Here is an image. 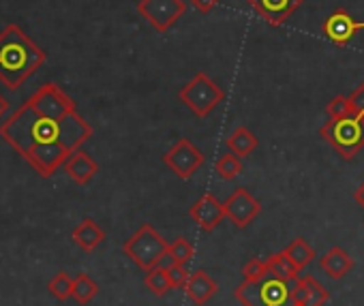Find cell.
<instances>
[{
    "label": "cell",
    "instance_id": "27",
    "mask_svg": "<svg viewBox=\"0 0 364 306\" xmlns=\"http://www.w3.org/2000/svg\"><path fill=\"white\" fill-rule=\"evenodd\" d=\"M326 114H328V118H345V116H351L349 97L336 94L334 99H330L328 105H326Z\"/></svg>",
    "mask_w": 364,
    "mask_h": 306
},
{
    "label": "cell",
    "instance_id": "14",
    "mask_svg": "<svg viewBox=\"0 0 364 306\" xmlns=\"http://www.w3.org/2000/svg\"><path fill=\"white\" fill-rule=\"evenodd\" d=\"M63 170H65V174H67L73 182H77V185H88V182L97 176L99 165H97V161L88 155V152L75 150L73 155L65 161Z\"/></svg>",
    "mask_w": 364,
    "mask_h": 306
},
{
    "label": "cell",
    "instance_id": "15",
    "mask_svg": "<svg viewBox=\"0 0 364 306\" xmlns=\"http://www.w3.org/2000/svg\"><path fill=\"white\" fill-rule=\"evenodd\" d=\"M219 291V285L217 280L206 272V270H198L189 276L187 285H185V293L187 297L198 304V306H204L206 302H210Z\"/></svg>",
    "mask_w": 364,
    "mask_h": 306
},
{
    "label": "cell",
    "instance_id": "13",
    "mask_svg": "<svg viewBox=\"0 0 364 306\" xmlns=\"http://www.w3.org/2000/svg\"><path fill=\"white\" fill-rule=\"evenodd\" d=\"M304 0H249V5L255 9V13L266 20L270 26L285 24L300 7Z\"/></svg>",
    "mask_w": 364,
    "mask_h": 306
},
{
    "label": "cell",
    "instance_id": "25",
    "mask_svg": "<svg viewBox=\"0 0 364 306\" xmlns=\"http://www.w3.org/2000/svg\"><path fill=\"white\" fill-rule=\"evenodd\" d=\"M48 289H50V293H52L56 300L65 302V300L73 297V278H71L67 272H58V274L48 283Z\"/></svg>",
    "mask_w": 364,
    "mask_h": 306
},
{
    "label": "cell",
    "instance_id": "6",
    "mask_svg": "<svg viewBox=\"0 0 364 306\" xmlns=\"http://www.w3.org/2000/svg\"><path fill=\"white\" fill-rule=\"evenodd\" d=\"M178 97L198 118L210 116L225 101L223 88L213 77H208L204 71L196 73L191 82H187L185 86H182Z\"/></svg>",
    "mask_w": 364,
    "mask_h": 306
},
{
    "label": "cell",
    "instance_id": "19",
    "mask_svg": "<svg viewBox=\"0 0 364 306\" xmlns=\"http://www.w3.org/2000/svg\"><path fill=\"white\" fill-rule=\"evenodd\" d=\"M266 266H268V274L270 276H277V278H283L287 283H296L298 276H300V270L296 268V263L285 255V251H279L274 255H270L266 259Z\"/></svg>",
    "mask_w": 364,
    "mask_h": 306
},
{
    "label": "cell",
    "instance_id": "20",
    "mask_svg": "<svg viewBox=\"0 0 364 306\" xmlns=\"http://www.w3.org/2000/svg\"><path fill=\"white\" fill-rule=\"evenodd\" d=\"M228 148L234 152V155H238L240 159H245V157H249L251 152L257 148V137L247 126H236L232 131V135L228 137Z\"/></svg>",
    "mask_w": 364,
    "mask_h": 306
},
{
    "label": "cell",
    "instance_id": "26",
    "mask_svg": "<svg viewBox=\"0 0 364 306\" xmlns=\"http://www.w3.org/2000/svg\"><path fill=\"white\" fill-rule=\"evenodd\" d=\"M169 253H171V257L178 261V263H189L191 259H193V255H196V248H193V244L187 240V238H176L173 242H169Z\"/></svg>",
    "mask_w": 364,
    "mask_h": 306
},
{
    "label": "cell",
    "instance_id": "29",
    "mask_svg": "<svg viewBox=\"0 0 364 306\" xmlns=\"http://www.w3.org/2000/svg\"><path fill=\"white\" fill-rule=\"evenodd\" d=\"M167 274H169V280H171V287H185L187 285V280H189V270H187V266L185 263H173L169 270H167Z\"/></svg>",
    "mask_w": 364,
    "mask_h": 306
},
{
    "label": "cell",
    "instance_id": "33",
    "mask_svg": "<svg viewBox=\"0 0 364 306\" xmlns=\"http://www.w3.org/2000/svg\"><path fill=\"white\" fill-rule=\"evenodd\" d=\"M9 111V101H7V97L0 92V120L5 118V114Z\"/></svg>",
    "mask_w": 364,
    "mask_h": 306
},
{
    "label": "cell",
    "instance_id": "34",
    "mask_svg": "<svg viewBox=\"0 0 364 306\" xmlns=\"http://www.w3.org/2000/svg\"><path fill=\"white\" fill-rule=\"evenodd\" d=\"M291 306H302V304H300V302H294V304H291Z\"/></svg>",
    "mask_w": 364,
    "mask_h": 306
},
{
    "label": "cell",
    "instance_id": "3",
    "mask_svg": "<svg viewBox=\"0 0 364 306\" xmlns=\"http://www.w3.org/2000/svg\"><path fill=\"white\" fill-rule=\"evenodd\" d=\"M234 297L242 306H291L294 283L268 274L262 280H245L242 285H238Z\"/></svg>",
    "mask_w": 364,
    "mask_h": 306
},
{
    "label": "cell",
    "instance_id": "18",
    "mask_svg": "<svg viewBox=\"0 0 364 306\" xmlns=\"http://www.w3.org/2000/svg\"><path fill=\"white\" fill-rule=\"evenodd\" d=\"M103 240H105V231H103V229L99 227V223L92 221V219H84V221L73 229V242H75L82 251H86V253L95 251Z\"/></svg>",
    "mask_w": 364,
    "mask_h": 306
},
{
    "label": "cell",
    "instance_id": "16",
    "mask_svg": "<svg viewBox=\"0 0 364 306\" xmlns=\"http://www.w3.org/2000/svg\"><path fill=\"white\" fill-rule=\"evenodd\" d=\"M328 291L326 287L311 274L298 276L294 283V302H300L302 306H323L328 302Z\"/></svg>",
    "mask_w": 364,
    "mask_h": 306
},
{
    "label": "cell",
    "instance_id": "1",
    "mask_svg": "<svg viewBox=\"0 0 364 306\" xmlns=\"http://www.w3.org/2000/svg\"><path fill=\"white\" fill-rule=\"evenodd\" d=\"M3 137L41 178H52L65 161L92 137V126L75 111L65 118L41 116L28 101L3 124Z\"/></svg>",
    "mask_w": 364,
    "mask_h": 306
},
{
    "label": "cell",
    "instance_id": "22",
    "mask_svg": "<svg viewBox=\"0 0 364 306\" xmlns=\"http://www.w3.org/2000/svg\"><path fill=\"white\" fill-rule=\"evenodd\" d=\"M215 172H217V176H219L221 180H225V182L236 180V178L242 174V159H240L238 155H234V152H232V155H223V157L217 159Z\"/></svg>",
    "mask_w": 364,
    "mask_h": 306
},
{
    "label": "cell",
    "instance_id": "10",
    "mask_svg": "<svg viewBox=\"0 0 364 306\" xmlns=\"http://www.w3.org/2000/svg\"><path fill=\"white\" fill-rule=\"evenodd\" d=\"M259 212H262L259 200H255L247 189H236V191L225 200V214H228V219H230L236 227H240V229L249 227V225L259 217Z\"/></svg>",
    "mask_w": 364,
    "mask_h": 306
},
{
    "label": "cell",
    "instance_id": "12",
    "mask_svg": "<svg viewBox=\"0 0 364 306\" xmlns=\"http://www.w3.org/2000/svg\"><path fill=\"white\" fill-rule=\"evenodd\" d=\"M189 217L198 223V227L202 229V231H215L219 225H221V221L228 217L225 214V204H221L219 200H217V195L215 193H204L193 206H191V210H189Z\"/></svg>",
    "mask_w": 364,
    "mask_h": 306
},
{
    "label": "cell",
    "instance_id": "5",
    "mask_svg": "<svg viewBox=\"0 0 364 306\" xmlns=\"http://www.w3.org/2000/svg\"><path fill=\"white\" fill-rule=\"evenodd\" d=\"M169 242L148 223H144L124 244H122V253L135 263L139 266L144 272L156 268L159 259L167 253Z\"/></svg>",
    "mask_w": 364,
    "mask_h": 306
},
{
    "label": "cell",
    "instance_id": "4",
    "mask_svg": "<svg viewBox=\"0 0 364 306\" xmlns=\"http://www.w3.org/2000/svg\"><path fill=\"white\" fill-rule=\"evenodd\" d=\"M319 135L345 161H351L364 148V118L353 114L345 118H330L319 129Z\"/></svg>",
    "mask_w": 364,
    "mask_h": 306
},
{
    "label": "cell",
    "instance_id": "2",
    "mask_svg": "<svg viewBox=\"0 0 364 306\" xmlns=\"http://www.w3.org/2000/svg\"><path fill=\"white\" fill-rule=\"evenodd\" d=\"M46 62V52L16 24L0 33V82L18 90Z\"/></svg>",
    "mask_w": 364,
    "mask_h": 306
},
{
    "label": "cell",
    "instance_id": "11",
    "mask_svg": "<svg viewBox=\"0 0 364 306\" xmlns=\"http://www.w3.org/2000/svg\"><path fill=\"white\" fill-rule=\"evenodd\" d=\"M360 31H364V22L353 20L345 9H334L323 22V35L336 48H345Z\"/></svg>",
    "mask_w": 364,
    "mask_h": 306
},
{
    "label": "cell",
    "instance_id": "30",
    "mask_svg": "<svg viewBox=\"0 0 364 306\" xmlns=\"http://www.w3.org/2000/svg\"><path fill=\"white\" fill-rule=\"evenodd\" d=\"M349 105H351V114L353 116H362L364 118V82L349 94Z\"/></svg>",
    "mask_w": 364,
    "mask_h": 306
},
{
    "label": "cell",
    "instance_id": "21",
    "mask_svg": "<svg viewBox=\"0 0 364 306\" xmlns=\"http://www.w3.org/2000/svg\"><path fill=\"white\" fill-rule=\"evenodd\" d=\"M283 251L296 263L298 270H304L315 259V251H313V246H309V242L304 238H294Z\"/></svg>",
    "mask_w": 364,
    "mask_h": 306
},
{
    "label": "cell",
    "instance_id": "31",
    "mask_svg": "<svg viewBox=\"0 0 364 306\" xmlns=\"http://www.w3.org/2000/svg\"><path fill=\"white\" fill-rule=\"evenodd\" d=\"M191 5L200 11V13H210V11H215L217 9V5H219V0H191Z\"/></svg>",
    "mask_w": 364,
    "mask_h": 306
},
{
    "label": "cell",
    "instance_id": "28",
    "mask_svg": "<svg viewBox=\"0 0 364 306\" xmlns=\"http://www.w3.org/2000/svg\"><path fill=\"white\" fill-rule=\"evenodd\" d=\"M242 276H245V280H262V278H266L268 276L266 261H262V259H249L245 263V268H242Z\"/></svg>",
    "mask_w": 364,
    "mask_h": 306
},
{
    "label": "cell",
    "instance_id": "8",
    "mask_svg": "<svg viewBox=\"0 0 364 306\" xmlns=\"http://www.w3.org/2000/svg\"><path fill=\"white\" fill-rule=\"evenodd\" d=\"M187 11L185 0H139L137 13L156 31L167 33Z\"/></svg>",
    "mask_w": 364,
    "mask_h": 306
},
{
    "label": "cell",
    "instance_id": "7",
    "mask_svg": "<svg viewBox=\"0 0 364 306\" xmlns=\"http://www.w3.org/2000/svg\"><path fill=\"white\" fill-rule=\"evenodd\" d=\"M163 163L180 180H191V176L204 165V152L191 139L180 137L163 155Z\"/></svg>",
    "mask_w": 364,
    "mask_h": 306
},
{
    "label": "cell",
    "instance_id": "9",
    "mask_svg": "<svg viewBox=\"0 0 364 306\" xmlns=\"http://www.w3.org/2000/svg\"><path fill=\"white\" fill-rule=\"evenodd\" d=\"M28 103L48 118H65L67 114L75 111V101L56 84H46L39 90H35L28 99Z\"/></svg>",
    "mask_w": 364,
    "mask_h": 306
},
{
    "label": "cell",
    "instance_id": "32",
    "mask_svg": "<svg viewBox=\"0 0 364 306\" xmlns=\"http://www.w3.org/2000/svg\"><path fill=\"white\" fill-rule=\"evenodd\" d=\"M353 200H355V204L364 210V182L355 189V193H353Z\"/></svg>",
    "mask_w": 364,
    "mask_h": 306
},
{
    "label": "cell",
    "instance_id": "17",
    "mask_svg": "<svg viewBox=\"0 0 364 306\" xmlns=\"http://www.w3.org/2000/svg\"><path fill=\"white\" fill-rule=\"evenodd\" d=\"M319 268L321 272H326L330 278L341 280L343 276H347L353 270V257L341 248V246H332L328 248L321 257H319Z\"/></svg>",
    "mask_w": 364,
    "mask_h": 306
},
{
    "label": "cell",
    "instance_id": "24",
    "mask_svg": "<svg viewBox=\"0 0 364 306\" xmlns=\"http://www.w3.org/2000/svg\"><path fill=\"white\" fill-rule=\"evenodd\" d=\"M144 283H146V287H148L154 295H165V293L171 289L169 274H167V270H163V268H152V270H148Z\"/></svg>",
    "mask_w": 364,
    "mask_h": 306
},
{
    "label": "cell",
    "instance_id": "23",
    "mask_svg": "<svg viewBox=\"0 0 364 306\" xmlns=\"http://www.w3.org/2000/svg\"><path fill=\"white\" fill-rule=\"evenodd\" d=\"M99 293V285L88 274H77L73 278V300L77 304H88Z\"/></svg>",
    "mask_w": 364,
    "mask_h": 306
}]
</instances>
